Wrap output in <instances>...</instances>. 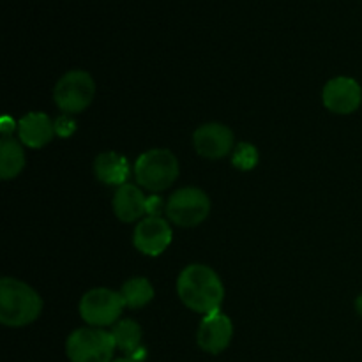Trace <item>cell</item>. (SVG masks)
Wrapping results in <instances>:
<instances>
[{"label": "cell", "mask_w": 362, "mask_h": 362, "mask_svg": "<svg viewBox=\"0 0 362 362\" xmlns=\"http://www.w3.org/2000/svg\"><path fill=\"white\" fill-rule=\"evenodd\" d=\"M115 349L112 332L98 327L76 329L66 341L71 362H112Z\"/></svg>", "instance_id": "obj_5"}, {"label": "cell", "mask_w": 362, "mask_h": 362, "mask_svg": "<svg viewBox=\"0 0 362 362\" xmlns=\"http://www.w3.org/2000/svg\"><path fill=\"white\" fill-rule=\"evenodd\" d=\"M322 101L329 112L336 115H350L357 112L362 103L359 81L350 76H336L325 83Z\"/></svg>", "instance_id": "obj_8"}, {"label": "cell", "mask_w": 362, "mask_h": 362, "mask_svg": "<svg viewBox=\"0 0 362 362\" xmlns=\"http://www.w3.org/2000/svg\"><path fill=\"white\" fill-rule=\"evenodd\" d=\"M124 308L126 303L120 292H113L110 288H92L81 297L78 310L88 327L105 329L119 322Z\"/></svg>", "instance_id": "obj_7"}, {"label": "cell", "mask_w": 362, "mask_h": 362, "mask_svg": "<svg viewBox=\"0 0 362 362\" xmlns=\"http://www.w3.org/2000/svg\"><path fill=\"white\" fill-rule=\"evenodd\" d=\"M172 228L166 219L147 216L138 221L133 233V244L147 257H159L172 244Z\"/></svg>", "instance_id": "obj_10"}, {"label": "cell", "mask_w": 362, "mask_h": 362, "mask_svg": "<svg viewBox=\"0 0 362 362\" xmlns=\"http://www.w3.org/2000/svg\"><path fill=\"white\" fill-rule=\"evenodd\" d=\"M233 338V324L230 317L221 311L207 315L202 320L197 332V343L204 352L218 356L223 350L228 349Z\"/></svg>", "instance_id": "obj_11"}, {"label": "cell", "mask_w": 362, "mask_h": 362, "mask_svg": "<svg viewBox=\"0 0 362 362\" xmlns=\"http://www.w3.org/2000/svg\"><path fill=\"white\" fill-rule=\"evenodd\" d=\"M112 362H138V361L131 359V357H124V359H115V361H112Z\"/></svg>", "instance_id": "obj_23"}, {"label": "cell", "mask_w": 362, "mask_h": 362, "mask_svg": "<svg viewBox=\"0 0 362 362\" xmlns=\"http://www.w3.org/2000/svg\"><path fill=\"white\" fill-rule=\"evenodd\" d=\"M126 308L129 310H141L154 299V286L147 278H131L120 288Z\"/></svg>", "instance_id": "obj_17"}, {"label": "cell", "mask_w": 362, "mask_h": 362, "mask_svg": "<svg viewBox=\"0 0 362 362\" xmlns=\"http://www.w3.org/2000/svg\"><path fill=\"white\" fill-rule=\"evenodd\" d=\"M166 218L180 228H194L211 214V198L198 187H182L166 202Z\"/></svg>", "instance_id": "obj_6"}, {"label": "cell", "mask_w": 362, "mask_h": 362, "mask_svg": "<svg viewBox=\"0 0 362 362\" xmlns=\"http://www.w3.org/2000/svg\"><path fill=\"white\" fill-rule=\"evenodd\" d=\"M76 129V124L73 119H69V115H62L55 120V133L57 136L67 138L74 133Z\"/></svg>", "instance_id": "obj_19"}, {"label": "cell", "mask_w": 362, "mask_h": 362, "mask_svg": "<svg viewBox=\"0 0 362 362\" xmlns=\"http://www.w3.org/2000/svg\"><path fill=\"white\" fill-rule=\"evenodd\" d=\"M161 211H166V205L163 204V198L158 197V194H152V197H147V202H145V214L154 216V218H161Z\"/></svg>", "instance_id": "obj_20"}, {"label": "cell", "mask_w": 362, "mask_h": 362, "mask_svg": "<svg viewBox=\"0 0 362 362\" xmlns=\"http://www.w3.org/2000/svg\"><path fill=\"white\" fill-rule=\"evenodd\" d=\"M179 172V161L168 148H151L134 163L136 182L152 193L168 189L177 180Z\"/></svg>", "instance_id": "obj_3"}, {"label": "cell", "mask_w": 362, "mask_h": 362, "mask_svg": "<svg viewBox=\"0 0 362 362\" xmlns=\"http://www.w3.org/2000/svg\"><path fill=\"white\" fill-rule=\"evenodd\" d=\"M14 129H18V124L14 122V119L11 117H2V126H0V131H2V136H11L14 133Z\"/></svg>", "instance_id": "obj_21"}, {"label": "cell", "mask_w": 362, "mask_h": 362, "mask_svg": "<svg viewBox=\"0 0 362 362\" xmlns=\"http://www.w3.org/2000/svg\"><path fill=\"white\" fill-rule=\"evenodd\" d=\"M145 202L147 197L134 184H124L117 187L113 197V212L122 223H133L141 219L145 214Z\"/></svg>", "instance_id": "obj_13"}, {"label": "cell", "mask_w": 362, "mask_h": 362, "mask_svg": "<svg viewBox=\"0 0 362 362\" xmlns=\"http://www.w3.org/2000/svg\"><path fill=\"white\" fill-rule=\"evenodd\" d=\"M193 145L198 156L205 159H221L233 152L235 138L230 127L219 122H209L198 127L193 134Z\"/></svg>", "instance_id": "obj_9"}, {"label": "cell", "mask_w": 362, "mask_h": 362, "mask_svg": "<svg viewBox=\"0 0 362 362\" xmlns=\"http://www.w3.org/2000/svg\"><path fill=\"white\" fill-rule=\"evenodd\" d=\"M42 311V299L32 286L14 278L0 281V322L6 327L34 324Z\"/></svg>", "instance_id": "obj_2"}, {"label": "cell", "mask_w": 362, "mask_h": 362, "mask_svg": "<svg viewBox=\"0 0 362 362\" xmlns=\"http://www.w3.org/2000/svg\"><path fill=\"white\" fill-rule=\"evenodd\" d=\"M95 95V81L87 71H67L53 88V101L64 115H76L92 105Z\"/></svg>", "instance_id": "obj_4"}, {"label": "cell", "mask_w": 362, "mask_h": 362, "mask_svg": "<svg viewBox=\"0 0 362 362\" xmlns=\"http://www.w3.org/2000/svg\"><path fill=\"white\" fill-rule=\"evenodd\" d=\"M110 332H112L117 349L126 352L129 357H133L134 354L140 350L141 327L133 320V318H124V320H119L115 325H113V329Z\"/></svg>", "instance_id": "obj_16"}, {"label": "cell", "mask_w": 362, "mask_h": 362, "mask_svg": "<svg viewBox=\"0 0 362 362\" xmlns=\"http://www.w3.org/2000/svg\"><path fill=\"white\" fill-rule=\"evenodd\" d=\"M94 175L106 186H124L129 179V161L119 152H103L94 159Z\"/></svg>", "instance_id": "obj_14"}, {"label": "cell", "mask_w": 362, "mask_h": 362, "mask_svg": "<svg viewBox=\"0 0 362 362\" xmlns=\"http://www.w3.org/2000/svg\"><path fill=\"white\" fill-rule=\"evenodd\" d=\"M258 159H260L258 148L255 145L247 144V141L237 144L232 152V165L240 172H251L253 168H257Z\"/></svg>", "instance_id": "obj_18"}, {"label": "cell", "mask_w": 362, "mask_h": 362, "mask_svg": "<svg viewBox=\"0 0 362 362\" xmlns=\"http://www.w3.org/2000/svg\"><path fill=\"white\" fill-rule=\"evenodd\" d=\"M356 311H357V315L362 318V293L356 299Z\"/></svg>", "instance_id": "obj_22"}, {"label": "cell", "mask_w": 362, "mask_h": 362, "mask_svg": "<svg viewBox=\"0 0 362 362\" xmlns=\"http://www.w3.org/2000/svg\"><path fill=\"white\" fill-rule=\"evenodd\" d=\"M55 122L46 113H27L18 122V136L23 145L30 148H41L55 136Z\"/></svg>", "instance_id": "obj_12"}, {"label": "cell", "mask_w": 362, "mask_h": 362, "mask_svg": "<svg viewBox=\"0 0 362 362\" xmlns=\"http://www.w3.org/2000/svg\"><path fill=\"white\" fill-rule=\"evenodd\" d=\"M177 293L184 306L204 317L216 313L225 299V286L218 272L209 265H187L177 279Z\"/></svg>", "instance_id": "obj_1"}, {"label": "cell", "mask_w": 362, "mask_h": 362, "mask_svg": "<svg viewBox=\"0 0 362 362\" xmlns=\"http://www.w3.org/2000/svg\"><path fill=\"white\" fill-rule=\"evenodd\" d=\"M25 168V152L20 141L13 136H2L0 140V177L4 180L14 179Z\"/></svg>", "instance_id": "obj_15"}]
</instances>
